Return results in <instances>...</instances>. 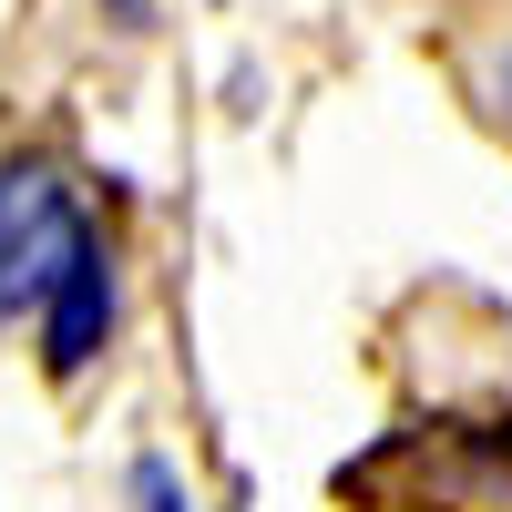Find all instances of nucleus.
<instances>
[{
	"label": "nucleus",
	"instance_id": "obj_1",
	"mask_svg": "<svg viewBox=\"0 0 512 512\" xmlns=\"http://www.w3.org/2000/svg\"><path fill=\"white\" fill-rule=\"evenodd\" d=\"M82 236H93V216H82L62 154H41V144L0 154V328L41 318V297L82 256Z\"/></svg>",
	"mask_w": 512,
	"mask_h": 512
},
{
	"label": "nucleus",
	"instance_id": "obj_2",
	"mask_svg": "<svg viewBox=\"0 0 512 512\" xmlns=\"http://www.w3.org/2000/svg\"><path fill=\"white\" fill-rule=\"evenodd\" d=\"M41 369L52 379H72V369H93L103 359V338H113V236L93 226L82 236V256L52 277V297H41Z\"/></svg>",
	"mask_w": 512,
	"mask_h": 512
},
{
	"label": "nucleus",
	"instance_id": "obj_3",
	"mask_svg": "<svg viewBox=\"0 0 512 512\" xmlns=\"http://www.w3.org/2000/svg\"><path fill=\"white\" fill-rule=\"evenodd\" d=\"M451 82H461V103L512 144V0H482L472 21H451Z\"/></svg>",
	"mask_w": 512,
	"mask_h": 512
}]
</instances>
